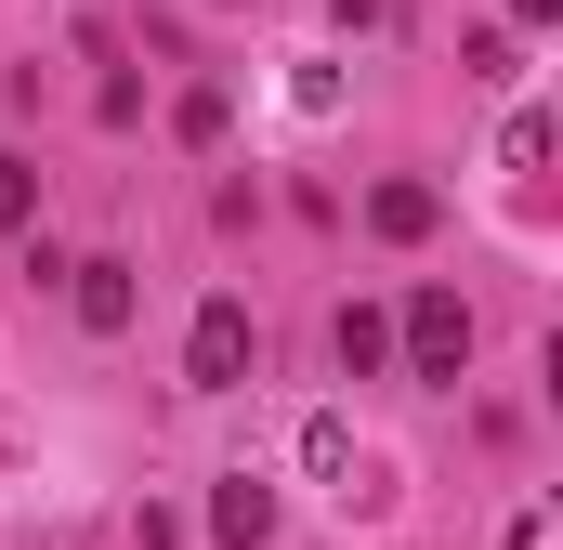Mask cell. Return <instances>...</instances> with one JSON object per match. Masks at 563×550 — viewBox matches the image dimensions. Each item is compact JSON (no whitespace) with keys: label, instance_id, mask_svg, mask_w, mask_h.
<instances>
[{"label":"cell","instance_id":"obj_1","mask_svg":"<svg viewBox=\"0 0 563 550\" xmlns=\"http://www.w3.org/2000/svg\"><path fill=\"white\" fill-rule=\"evenodd\" d=\"M250 354H263L250 301H236V288H210V301H197V328H184V394H236V381H250Z\"/></svg>","mask_w":563,"mask_h":550},{"label":"cell","instance_id":"obj_2","mask_svg":"<svg viewBox=\"0 0 563 550\" xmlns=\"http://www.w3.org/2000/svg\"><path fill=\"white\" fill-rule=\"evenodd\" d=\"M394 354H407V381H459V367H472V301H459V288H420L407 328H394Z\"/></svg>","mask_w":563,"mask_h":550},{"label":"cell","instance_id":"obj_3","mask_svg":"<svg viewBox=\"0 0 563 550\" xmlns=\"http://www.w3.org/2000/svg\"><path fill=\"white\" fill-rule=\"evenodd\" d=\"M210 538H223V550H263V538H276V485H263V472H223V485H210Z\"/></svg>","mask_w":563,"mask_h":550},{"label":"cell","instance_id":"obj_4","mask_svg":"<svg viewBox=\"0 0 563 550\" xmlns=\"http://www.w3.org/2000/svg\"><path fill=\"white\" fill-rule=\"evenodd\" d=\"M66 275H79V288H66V301H79V328H92V341H119V328H132V301H144L132 263L106 250V263H66Z\"/></svg>","mask_w":563,"mask_h":550},{"label":"cell","instance_id":"obj_5","mask_svg":"<svg viewBox=\"0 0 563 550\" xmlns=\"http://www.w3.org/2000/svg\"><path fill=\"white\" fill-rule=\"evenodd\" d=\"M432 223H445V197H432V184H367V237H394V250H420Z\"/></svg>","mask_w":563,"mask_h":550},{"label":"cell","instance_id":"obj_6","mask_svg":"<svg viewBox=\"0 0 563 550\" xmlns=\"http://www.w3.org/2000/svg\"><path fill=\"white\" fill-rule=\"evenodd\" d=\"M328 354H341V381H380V367H394V315H367V301H341V328H328Z\"/></svg>","mask_w":563,"mask_h":550},{"label":"cell","instance_id":"obj_7","mask_svg":"<svg viewBox=\"0 0 563 550\" xmlns=\"http://www.w3.org/2000/svg\"><path fill=\"white\" fill-rule=\"evenodd\" d=\"M26 223H40V170L0 144V237H26Z\"/></svg>","mask_w":563,"mask_h":550},{"label":"cell","instance_id":"obj_8","mask_svg":"<svg viewBox=\"0 0 563 550\" xmlns=\"http://www.w3.org/2000/svg\"><path fill=\"white\" fill-rule=\"evenodd\" d=\"M511 550H551V512H525V525H511Z\"/></svg>","mask_w":563,"mask_h":550},{"label":"cell","instance_id":"obj_9","mask_svg":"<svg viewBox=\"0 0 563 550\" xmlns=\"http://www.w3.org/2000/svg\"><path fill=\"white\" fill-rule=\"evenodd\" d=\"M551 13H563V0H511V26H551Z\"/></svg>","mask_w":563,"mask_h":550}]
</instances>
